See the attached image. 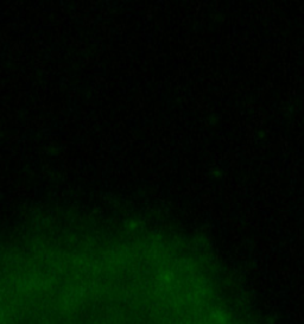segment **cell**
<instances>
[{"mask_svg":"<svg viewBox=\"0 0 304 324\" xmlns=\"http://www.w3.org/2000/svg\"><path fill=\"white\" fill-rule=\"evenodd\" d=\"M0 275V324H222L193 289L152 275Z\"/></svg>","mask_w":304,"mask_h":324,"instance_id":"1","label":"cell"}]
</instances>
